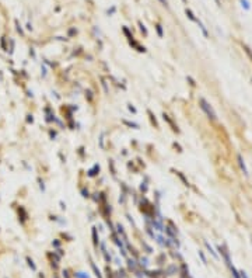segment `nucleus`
<instances>
[{
  "mask_svg": "<svg viewBox=\"0 0 252 278\" xmlns=\"http://www.w3.org/2000/svg\"><path fill=\"white\" fill-rule=\"evenodd\" d=\"M199 103H200V107H202V110H203V111L207 114V117H209L210 119H213V121H216V119H217V115H216L214 110L211 108V106H210L209 103H207L205 98H200Z\"/></svg>",
  "mask_w": 252,
  "mask_h": 278,
  "instance_id": "1",
  "label": "nucleus"
},
{
  "mask_svg": "<svg viewBox=\"0 0 252 278\" xmlns=\"http://www.w3.org/2000/svg\"><path fill=\"white\" fill-rule=\"evenodd\" d=\"M216 3H217V6H220V0H214Z\"/></svg>",
  "mask_w": 252,
  "mask_h": 278,
  "instance_id": "9",
  "label": "nucleus"
},
{
  "mask_svg": "<svg viewBox=\"0 0 252 278\" xmlns=\"http://www.w3.org/2000/svg\"><path fill=\"white\" fill-rule=\"evenodd\" d=\"M240 274H241V278H248V275H247V273H244V271H241Z\"/></svg>",
  "mask_w": 252,
  "mask_h": 278,
  "instance_id": "7",
  "label": "nucleus"
},
{
  "mask_svg": "<svg viewBox=\"0 0 252 278\" xmlns=\"http://www.w3.org/2000/svg\"><path fill=\"white\" fill-rule=\"evenodd\" d=\"M198 24H199V27H200V30H202V32L205 34V37H207V31H206V28L203 27V24H202V22H200L199 20H198Z\"/></svg>",
  "mask_w": 252,
  "mask_h": 278,
  "instance_id": "6",
  "label": "nucleus"
},
{
  "mask_svg": "<svg viewBox=\"0 0 252 278\" xmlns=\"http://www.w3.org/2000/svg\"><path fill=\"white\" fill-rule=\"evenodd\" d=\"M205 245H206V247H207V249H209V250H210V253H211V254H213V256L216 257V258H219V256H217V254H216V251H214V250H213V247L210 246V245H209V243H207V242H205Z\"/></svg>",
  "mask_w": 252,
  "mask_h": 278,
  "instance_id": "4",
  "label": "nucleus"
},
{
  "mask_svg": "<svg viewBox=\"0 0 252 278\" xmlns=\"http://www.w3.org/2000/svg\"><path fill=\"white\" fill-rule=\"evenodd\" d=\"M186 16H188V17L190 18V20H192V21H198V20H196V17L193 16V13H192L190 10H188V9H186Z\"/></svg>",
  "mask_w": 252,
  "mask_h": 278,
  "instance_id": "5",
  "label": "nucleus"
},
{
  "mask_svg": "<svg viewBox=\"0 0 252 278\" xmlns=\"http://www.w3.org/2000/svg\"><path fill=\"white\" fill-rule=\"evenodd\" d=\"M238 161H240V167H241V170L244 171V174L248 176V170H247V167H245V163H244V159H242L241 155H238Z\"/></svg>",
  "mask_w": 252,
  "mask_h": 278,
  "instance_id": "2",
  "label": "nucleus"
},
{
  "mask_svg": "<svg viewBox=\"0 0 252 278\" xmlns=\"http://www.w3.org/2000/svg\"><path fill=\"white\" fill-rule=\"evenodd\" d=\"M241 6L245 9V10H249V9H251V6H249L248 0H241Z\"/></svg>",
  "mask_w": 252,
  "mask_h": 278,
  "instance_id": "3",
  "label": "nucleus"
},
{
  "mask_svg": "<svg viewBox=\"0 0 252 278\" xmlns=\"http://www.w3.org/2000/svg\"><path fill=\"white\" fill-rule=\"evenodd\" d=\"M160 1H161V3H163V4H164V6H168V3H167V0H160Z\"/></svg>",
  "mask_w": 252,
  "mask_h": 278,
  "instance_id": "8",
  "label": "nucleus"
}]
</instances>
